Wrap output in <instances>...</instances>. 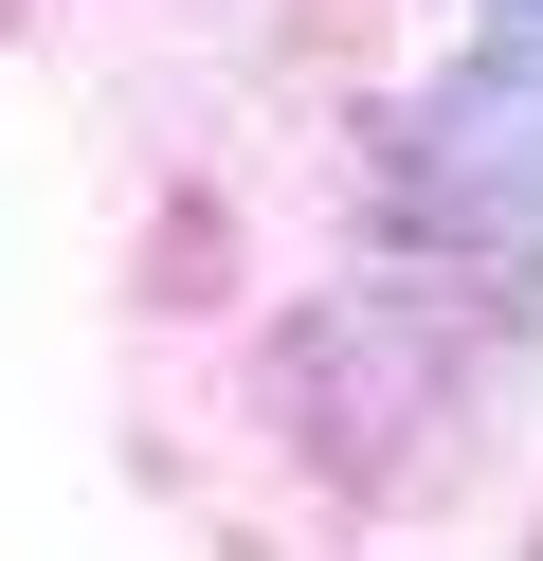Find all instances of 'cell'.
I'll return each instance as SVG.
<instances>
[{
    "label": "cell",
    "instance_id": "1",
    "mask_svg": "<svg viewBox=\"0 0 543 561\" xmlns=\"http://www.w3.org/2000/svg\"><path fill=\"white\" fill-rule=\"evenodd\" d=\"M398 218L434 254H543V19H507L398 110Z\"/></svg>",
    "mask_w": 543,
    "mask_h": 561
}]
</instances>
